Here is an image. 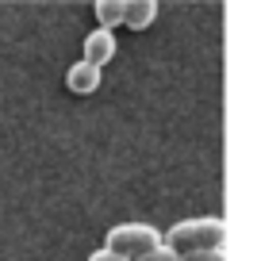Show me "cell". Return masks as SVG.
Here are the masks:
<instances>
[{
    "mask_svg": "<svg viewBox=\"0 0 261 261\" xmlns=\"http://www.w3.org/2000/svg\"><path fill=\"white\" fill-rule=\"evenodd\" d=\"M227 223L219 215H200V219H180L169 227V234H162L165 246H173L177 253L188 250H212V246H227Z\"/></svg>",
    "mask_w": 261,
    "mask_h": 261,
    "instance_id": "1",
    "label": "cell"
},
{
    "mask_svg": "<svg viewBox=\"0 0 261 261\" xmlns=\"http://www.w3.org/2000/svg\"><path fill=\"white\" fill-rule=\"evenodd\" d=\"M158 242H162V230L150 227V223H119V227H112L108 238H104L108 250L123 253V257H130V261L139 257V253L154 250Z\"/></svg>",
    "mask_w": 261,
    "mask_h": 261,
    "instance_id": "2",
    "label": "cell"
},
{
    "mask_svg": "<svg viewBox=\"0 0 261 261\" xmlns=\"http://www.w3.org/2000/svg\"><path fill=\"white\" fill-rule=\"evenodd\" d=\"M81 50H85V62H92V65L104 69V62H112V58H115V35L108 31V27H96V31L85 35Z\"/></svg>",
    "mask_w": 261,
    "mask_h": 261,
    "instance_id": "3",
    "label": "cell"
},
{
    "mask_svg": "<svg viewBox=\"0 0 261 261\" xmlns=\"http://www.w3.org/2000/svg\"><path fill=\"white\" fill-rule=\"evenodd\" d=\"M65 89L69 92H77V96H89V92H96L100 89V65H92V62H73L69 69H65Z\"/></svg>",
    "mask_w": 261,
    "mask_h": 261,
    "instance_id": "4",
    "label": "cell"
},
{
    "mask_svg": "<svg viewBox=\"0 0 261 261\" xmlns=\"http://www.w3.org/2000/svg\"><path fill=\"white\" fill-rule=\"evenodd\" d=\"M154 19H158V0H127L123 4V23L135 27V31L150 27Z\"/></svg>",
    "mask_w": 261,
    "mask_h": 261,
    "instance_id": "5",
    "label": "cell"
},
{
    "mask_svg": "<svg viewBox=\"0 0 261 261\" xmlns=\"http://www.w3.org/2000/svg\"><path fill=\"white\" fill-rule=\"evenodd\" d=\"M123 4H127V0H96V4H92L96 23L108 27V31H115V27L123 23Z\"/></svg>",
    "mask_w": 261,
    "mask_h": 261,
    "instance_id": "6",
    "label": "cell"
},
{
    "mask_svg": "<svg viewBox=\"0 0 261 261\" xmlns=\"http://www.w3.org/2000/svg\"><path fill=\"white\" fill-rule=\"evenodd\" d=\"M135 261H180V253L173 250V246H165V242H158L154 250H146V253H139Z\"/></svg>",
    "mask_w": 261,
    "mask_h": 261,
    "instance_id": "7",
    "label": "cell"
},
{
    "mask_svg": "<svg viewBox=\"0 0 261 261\" xmlns=\"http://www.w3.org/2000/svg\"><path fill=\"white\" fill-rule=\"evenodd\" d=\"M180 261H227V250H223V246H212V250H188V253H180Z\"/></svg>",
    "mask_w": 261,
    "mask_h": 261,
    "instance_id": "8",
    "label": "cell"
},
{
    "mask_svg": "<svg viewBox=\"0 0 261 261\" xmlns=\"http://www.w3.org/2000/svg\"><path fill=\"white\" fill-rule=\"evenodd\" d=\"M89 261H130V257H123V253H115V250H108V246H100V250L89 253Z\"/></svg>",
    "mask_w": 261,
    "mask_h": 261,
    "instance_id": "9",
    "label": "cell"
}]
</instances>
